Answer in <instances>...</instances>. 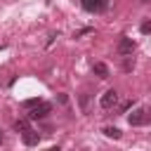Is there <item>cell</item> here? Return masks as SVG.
I'll list each match as a JSON object with an SVG mask.
<instances>
[{
	"label": "cell",
	"mask_w": 151,
	"mask_h": 151,
	"mask_svg": "<svg viewBox=\"0 0 151 151\" xmlns=\"http://www.w3.org/2000/svg\"><path fill=\"white\" fill-rule=\"evenodd\" d=\"M0 144H2V137H0Z\"/></svg>",
	"instance_id": "cell-20"
},
{
	"label": "cell",
	"mask_w": 151,
	"mask_h": 151,
	"mask_svg": "<svg viewBox=\"0 0 151 151\" xmlns=\"http://www.w3.org/2000/svg\"><path fill=\"white\" fill-rule=\"evenodd\" d=\"M134 40L132 38H120V42H118V47H116V52L120 54V57H130L132 52H134Z\"/></svg>",
	"instance_id": "cell-2"
},
{
	"label": "cell",
	"mask_w": 151,
	"mask_h": 151,
	"mask_svg": "<svg viewBox=\"0 0 151 151\" xmlns=\"http://www.w3.org/2000/svg\"><path fill=\"white\" fill-rule=\"evenodd\" d=\"M132 104H134V101H123V104H120V111H127Z\"/></svg>",
	"instance_id": "cell-15"
},
{
	"label": "cell",
	"mask_w": 151,
	"mask_h": 151,
	"mask_svg": "<svg viewBox=\"0 0 151 151\" xmlns=\"http://www.w3.org/2000/svg\"><path fill=\"white\" fill-rule=\"evenodd\" d=\"M21 139H24V144H26V146H38L40 134H38L35 130H26V132H21Z\"/></svg>",
	"instance_id": "cell-5"
},
{
	"label": "cell",
	"mask_w": 151,
	"mask_h": 151,
	"mask_svg": "<svg viewBox=\"0 0 151 151\" xmlns=\"http://www.w3.org/2000/svg\"><path fill=\"white\" fill-rule=\"evenodd\" d=\"M127 123H130V125H144V123H146V109H134V111L127 116Z\"/></svg>",
	"instance_id": "cell-4"
},
{
	"label": "cell",
	"mask_w": 151,
	"mask_h": 151,
	"mask_svg": "<svg viewBox=\"0 0 151 151\" xmlns=\"http://www.w3.org/2000/svg\"><path fill=\"white\" fill-rule=\"evenodd\" d=\"M146 123H151V109H146Z\"/></svg>",
	"instance_id": "cell-17"
},
{
	"label": "cell",
	"mask_w": 151,
	"mask_h": 151,
	"mask_svg": "<svg viewBox=\"0 0 151 151\" xmlns=\"http://www.w3.org/2000/svg\"><path fill=\"white\" fill-rule=\"evenodd\" d=\"M92 73L99 76V78H109V66L101 64V61H97V64H92Z\"/></svg>",
	"instance_id": "cell-7"
},
{
	"label": "cell",
	"mask_w": 151,
	"mask_h": 151,
	"mask_svg": "<svg viewBox=\"0 0 151 151\" xmlns=\"http://www.w3.org/2000/svg\"><path fill=\"white\" fill-rule=\"evenodd\" d=\"M57 99H59V104H66V101H68V97H66V94H59Z\"/></svg>",
	"instance_id": "cell-16"
},
{
	"label": "cell",
	"mask_w": 151,
	"mask_h": 151,
	"mask_svg": "<svg viewBox=\"0 0 151 151\" xmlns=\"http://www.w3.org/2000/svg\"><path fill=\"white\" fill-rule=\"evenodd\" d=\"M99 104H101V109H113V106L118 104V92H116V90H106V92L101 94Z\"/></svg>",
	"instance_id": "cell-3"
},
{
	"label": "cell",
	"mask_w": 151,
	"mask_h": 151,
	"mask_svg": "<svg viewBox=\"0 0 151 151\" xmlns=\"http://www.w3.org/2000/svg\"><path fill=\"white\" fill-rule=\"evenodd\" d=\"M83 7L87 12H101L106 9V0H83Z\"/></svg>",
	"instance_id": "cell-6"
},
{
	"label": "cell",
	"mask_w": 151,
	"mask_h": 151,
	"mask_svg": "<svg viewBox=\"0 0 151 151\" xmlns=\"http://www.w3.org/2000/svg\"><path fill=\"white\" fill-rule=\"evenodd\" d=\"M47 151H61V149H59V146H50Z\"/></svg>",
	"instance_id": "cell-18"
},
{
	"label": "cell",
	"mask_w": 151,
	"mask_h": 151,
	"mask_svg": "<svg viewBox=\"0 0 151 151\" xmlns=\"http://www.w3.org/2000/svg\"><path fill=\"white\" fill-rule=\"evenodd\" d=\"M14 130L26 132V130H31V125H28V120H26V118H21V120H17V123H14Z\"/></svg>",
	"instance_id": "cell-10"
},
{
	"label": "cell",
	"mask_w": 151,
	"mask_h": 151,
	"mask_svg": "<svg viewBox=\"0 0 151 151\" xmlns=\"http://www.w3.org/2000/svg\"><path fill=\"white\" fill-rule=\"evenodd\" d=\"M142 2H151V0H142Z\"/></svg>",
	"instance_id": "cell-19"
},
{
	"label": "cell",
	"mask_w": 151,
	"mask_h": 151,
	"mask_svg": "<svg viewBox=\"0 0 151 151\" xmlns=\"http://www.w3.org/2000/svg\"><path fill=\"white\" fill-rule=\"evenodd\" d=\"M85 33H92V28H80V31L76 33V38H80V35H85Z\"/></svg>",
	"instance_id": "cell-13"
},
{
	"label": "cell",
	"mask_w": 151,
	"mask_h": 151,
	"mask_svg": "<svg viewBox=\"0 0 151 151\" xmlns=\"http://www.w3.org/2000/svg\"><path fill=\"white\" fill-rule=\"evenodd\" d=\"M80 109L83 113H90V94H80Z\"/></svg>",
	"instance_id": "cell-9"
},
{
	"label": "cell",
	"mask_w": 151,
	"mask_h": 151,
	"mask_svg": "<svg viewBox=\"0 0 151 151\" xmlns=\"http://www.w3.org/2000/svg\"><path fill=\"white\" fill-rule=\"evenodd\" d=\"M38 101H40V99H28V101H24V106H26V109H31V106H35Z\"/></svg>",
	"instance_id": "cell-12"
},
{
	"label": "cell",
	"mask_w": 151,
	"mask_h": 151,
	"mask_svg": "<svg viewBox=\"0 0 151 151\" xmlns=\"http://www.w3.org/2000/svg\"><path fill=\"white\" fill-rule=\"evenodd\" d=\"M52 111V104H47V101H38L35 106H31V111H28V118H45L47 113Z\"/></svg>",
	"instance_id": "cell-1"
},
{
	"label": "cell",
	"mask_w": 151,
	"mask_h": 151,
	"mask_svg": "<svg viewBox=\"0 0 151 151\" xmlns=\"http://www.w3.org/2000/svg\"><path fill=\"white\" fill-rule=\"evenodd\" d=\"M123 66H125V71H130V68L134 66V61H132V59H125V64H123Z\"/></svg>",
	"instance_id": "cell-14"
},
{
	"label": "cell",
	"mask_w": 151,
	"mask_h": 151,
	"mask_svg": "<svg viewBox=\"0 0 151 151\" xmlns=\"http://www.w3.org/2000/svg\"><path fill=\"white\" fill-rule=\"evenodd\" d=\"M139 28H142V33H151V21H144Z\"/></svg>",
	"instance_id": "cell-11"
},
{
	"label": "cell",
	"mask_w": 151,
	"mask_h": 151,
	"mask_svg": "<svg viewBox=\"0 0 151 151\" xmlns=\"http://www.w3.org/2000/svg\"><path fill=\"white\" fill-rule=\"evenodd\" d=\"M101 132H104L106 137H111V139H120V130H118V127H111V125H109V127H104Z\"/></svg>",
	"instance_id": "cell-8"
}]
</instances>
